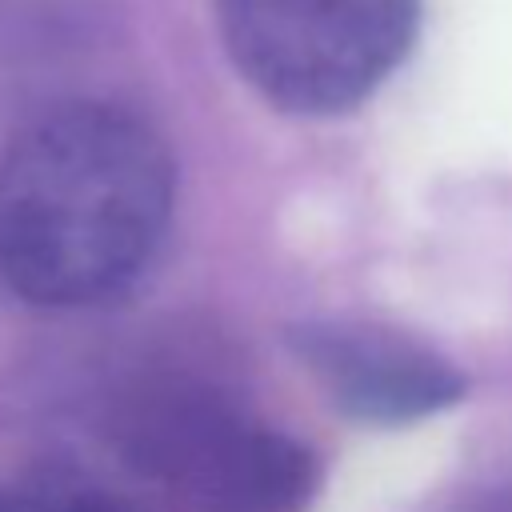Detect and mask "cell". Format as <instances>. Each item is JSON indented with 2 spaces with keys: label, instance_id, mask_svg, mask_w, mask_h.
Masks as SVG:
<instances>
[{
  "label": "cell",
  "instance_id": "cell-1",
  "mask_svg": "<svg viewBox=\"0 0 512 512\" xmlns=\"http://www.w3.org/2000/svg\"><path fill=\"white\" fill-rule=\"evenodd\" d=\"M172 156L132 112L72 104L0 156V280L40 308L120 296L172 216Z\"/></svg>",
  "mask_w": 512,
  "mask_h": 512
},
{
  "label": "cell",
  "instance_id": "cell-2",
  "mask_svg": "<svg viewBox=\"0 0 512 512\" xmlns=\"http://www.w3.org/2000/svg\"><path fill=\"white\" fill-rule=\"evenodd\" d=\"M420 0H216L236 72L276 108L332 116L408 52Z\"/></svg>",
  "mask_w": 512,
  "mask_h": 512
},
{
  "label": "cell",
  "instance_id": "cell-3",
  "mask_svg": "<svg viewBox=\"0 0 512 512\" xmlns=\"http://www.w3.org/2000/svg\"><path fill=\"white\" fill-rule=\"evenodd\" d=\"M308 356L332 396L360 420H412L464 392V380L448 364L376 332H320L308 340Z\"/></svg>",
  "mask_w": 512,
  "mask_h": 512
},
{
  "label": "cell",
  "instance_id": "cell-4",
  "mask_svg": "<svg viewBox=\"0 0 512 512\" xmlns=\"http://www.w3.org/2000/svg\"><path fill=\"white\" fill-rule=\"evenodd\" d=\"M0 512H164L144 480L88 460H56L0 496Z\"/></svg>",
  "mask_w": 512,
  "mask_h": 512
}]
</instances>
